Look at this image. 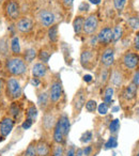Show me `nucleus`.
I'll return each instance as SVG.
<instances>
[{
  "label": "nucleus",
  "instance_id": "1",
  "mask_svg": "<svg viewBox=\"0 0 139 156\" xmlns=\"http://www.w3.org/2000/svg\"><path fill=\"white\" fill-rule=\"evenodd\" d=\"M5 69L8 73L11 74L12 77L23 76L27 72V63L20 57H11L5 61Z\"/></svg>",
  "mask_w": 139,
  "mask_h": 156
},
{
  "label": "nucleus",
  "instance_id": "2",
  "mask_svg": "<svg viewBox=\"0 0 139 156\" xmlns=\"http://www.w3.org/2000/svg\"><path fill=\"white\" fill-rule=\"evenodd\" d=\"M22 94L23 89L20 81L17 80V78H9V80L7 81V86H5V95H7V98L11 101H16L22 96Z\"/></svg>",
  "mask_w": 139,
  "mask_h": 156
},
{
  "label": "nucleus",
  "instance_id": "3",
  "mask_svg": "<svg viewBox=\"0 0 139 156\" xmlns=\"http://www.w3.org/2000/svg\"><path fill=\"white\" fill-rule=\"evenodd\" d=\"M87 102V91L83 88L76 92L72 101V107H73V118H76L79 113L81 112L83 108L85 107V104Z\"/></svg>",
  "mask_w": 139,
  "mask_h": 156
},
{
  "label": "nucleus",
  "instance_id": "4",
  "mask_svg": "<svg viewBox=\"0 0 139 156\" xmlns=\"http://www.w3.org/2000/svg\"><path fill=\"white\" fill-rule=\"evenodd\" d=\"M49 100L50 103L52 104H57L58 102H60L61 98L63 95V88H62V83L59 79H56L50 85V89H49Z\"/></svg>",
  "mask_w": 139,
  "mask_h": 156
},
{
  "label": "nucleus",
  "instance_id": "5",
  "mask_svg": "<svg viewBox=\"0 0 139 156\" xmlns=\"http://www.w3.org/2000/svg\"><path fill=\"white\" fill-rule=\"evenodd\" d=\"M137 90H138V87L135 83H130L126 87H124V89L122 90L121 92V98L122 101H124L125 103H130L133 101H135L137 98Z\"/></svg>",
  "mask_w": 139,
  "mask_h": 156
},
{
  "label": "nucleus",
  "instance_id": "6",
  "mask_svg": "<svg viewBox=\"0 0 139 156\" xmlns=\"http://www.w3.org/2000/svg\"><path fill=\"white\" fill-rule=\"evenodd\" d=\"M122 62L127 69H135L139 65V55L133 51L125 52L122 58Z\"/></svg>",
  "mask_w": 139,
  "mask_h": 156
},
{
  "label": "nucleus",
  "instance_id": "7",
  "mask_svg": "<svg viewBox=\"0 0 139 156\" xmlns=\"http://www.w3.org/2000/svg\"><path fill=\"white\" fill-rule=\"evenodd\" d=\"M5 13L7 16L12 20H16L17 18H20V8L17 1L15 0H10L9 2L5 5Z\"/></svg>",
  "mask_w": 139,
  "mask_h": 156
},
{
  "label": "nucleus",
  "instance_id": "8",
  "mask_svg": "<svg viewBox=\"0 0 139 156\" xmlns=\"http://www.w3.org/2000/svg\"><path fill=\"white\" fill-rule=\"evenodd\" d=\"M14 124H15V121L11 117L2 118V120L0 121V135L2 138H5L11 134L12 129L14 127Z\"/></svg>",
  "mask_w": 139,
  "mask_h": 156
},
{
  "label": "nucleus",
  "instance_id": "9",
  "mask_svg": "<svg viewBox=\"0 0 139 156\" xmlns=\"http://www.w3.org/2000/svg\"><path fill=\"white\" fill-rule=\"evenodd\" d=\"M98 27V20L94 14H91L85 20V24H84V31L87 34H93L96 31Z\"/></svg>",
  "mask_w": 139,
  "mask_h": 156
},
{
  "label": "nucleus",
  "instance_id": "10",
  "mask_svg": "<svg viewBox=\"0 0 139 156\" xmlns=\"http://www.w3.org/2000/svg\"><path fill=\"white\" fill-rule=\"evenodd\" d=\"M57 120L58 119L55 117L54 113L50 112V111H46L45 115H44V117H43V120H42V126H43L44 130L50 132V130L54 129Z\"/></svg>",
  "mask_w": 139,
  "mask_h": 156
},
{
  "label": "nucleus",
  "instance_id": "11",
  "mask_svg": "<svg viewBox=\"0 0 139 156\" xmlns=\"http://www.w3.org/2000/svg\"><path fill=\"white\" fill-rule=\"evenodd\" d=\"M40 23L43 25L44 27H50L54 25L55 23V15L52 12L48 11V10H42L37 15Z\"/></svg>",
  "mask_w": 139,
  "mask_h": 156
},
{
  "label": "nucleus",
  "instance_id": "12",
  "mask_svg": "<svg viewBox=\"0 0 139 156\" xmlns=\"http://www.w3.org/2000/svg\"><path fill=\"white\" fill-rule=\"evenodd\" d=\"M93 60H95L94 52L90 49H86L80 55V63L85 69H90L93 66Z\"/></svg>",
  "mask_w": 139,
  "mask_h": 156
},
{
  "label": "nucleus",
  "instance_id": "13",
  "mask_svg": "<svg viewBox=\"0 0 139 156\" xmlns=\"http://www.w3.org/2000/svg\"><path fill=\"white\" fill-rule=\"evenodd\" d=\"M101 62L107 69L113 64V62H115V50L112 47H108L104 50L102 58H101Z\"/></svg>",
  "mask_w": 139,
  "mask_h": 156
},
{
  "label": "nucleus",
  "instance_id": "14",
  "mask_svg": "<svg viewBox=\"0 0 139 156\" xmlns=\"http://www.w3.org/2000/svg\"><path fill=\"white\" fill-rule=\"evenodd\" d=\"M98 37V41L102 44H110L112 41V29L109 28V27H104L103 29H101Z\"/></svg>",
  "mask_w": 139,
  "mask_h": 156
},
{
  "label": "nucleus",
  "instance_id": "15",
  "mask_svg": "<svg viewBox=\"0 0 139 156\" xmlns=\"http://www.w3.org/2000/svg\"><path fill=\"white\" fill-rule=\"evenodd\" d=\"M33 27V22L31 18L29 17H22L17 20V24H16V28L18 31L23 33H27L29 31L32 30Z\"/></svg>",
  "mask_w": 139,
  "mask_h": 156
},
{
  "label": "nucleus",
  "instance_id": "16",
  "mask_svg": "<svg viewBox=\"0 0 139 156\" xmlns=\"http://www.w3.org/2000/svg\"><path fill=\"white\" fill-rule=\"evenodd\" d=\"M52 153V147L43 139L37 142V156H49Z\"/></svg>",
  "mask_w": 139,
  "mask_h": 156
},
{
  "label": "nucleus",
  "instance_id": "17",
  "mask_svg": "<svg viewBox=\"0 0 139 156\" xmlns=\"http://www.w3.org/2000/svg\"><path fill=\"white\" fill-rule=\"evenodd\" d=\"M47 74V66L44 63H35L32 66V75L33 77L43 78Z\"/></svg>",
  "mask_w": 139,
  "mask_h": 156
},
{
  "label": "nucleus",
  "instance_id": "18",
  "mask_svg": "<svg viewBox=\"0 0 139 156\" xmlns=\"http://www.w3.org/2000/svg\"><path fill=\"white\" fill-rule=\"evenodd\" d=\"M49 103H50L49 94L47 92H41V93H39V95H37V106H39L40 109L46 111L47 107L49 106Z\"/></svg>",
  "mask_w": 139,
  "mask_h": 156
},
{
  "label": "nucleus",
  "instance_id": "19",
  "mask_svg": "<svg viewBox=\"0 0 139 156\" xmlns=\"http://www.w3.org/2000/svg\"><path fill=\"white\" fill-rule=\"evenodd\" d=\"M109 78H110V81L111 83H112L113 87H121L122 83H123V74L121 73L120 71H118V69H113L112 73L110 74V76H109Z\"/></svg>",
  "mask_w": 139,
  "mask_h": 156
},
{
  "label": "nucleus",
  "instance_id": "20",
  "mask_svg": "<svg viewBox=\"0 0 139 156\" xmlns=\"http://www.w3.org/2000/svg\"><path fill=\"white\" fill-rule=\"evenodd\" d=\"M9 111H10V115H12V117L14 118V119H20V115H22V107H20V103H12L11 104V106H10V109H9ZM12 118V119H13Z\"/></svg>",
  "mask_w": 139,
  "mask_h": 156
},
{
  "label": "nucleus",
  "instance_id": "21",
  "mask_svg": "<svg viewBox=\"0 0 139 156\" xmlns=\"http://www.w3.org/2000/svg\"><path fill=\"white\" fill-rule=\"evenodd\" d=\"M37 118V108L34 104H30L26 109V119H30L34 122Z\"/></svg>",
  "mask_w": 139,
  "mask_h": 156
},
{
  "label": "nucleus",
  "instance_id": "22",
  "mask_svg": "<svg viewBox=\"0 0 139 156\" xmlns=\"http://www.w3.org/2000/svg\"><path fill=\"white\" fill-rule=\"evenodd\" d=\"M84 24H85V18L83 16H77L74 20V22H73V28H74V31L76 34L80 33L84 30Z\"/></svg>",
  "mask_w": 139,
  "mask_h": 156
},
{
  "label": "nucleus",
  "instance_id": "23",
  "mask_svg": "<svg viewBox=\"0 0 139 156\" xmlns=\"http://www.w3.org/2000/svg\"><path fill=\"white\" fill-rule=\"evenodd\" d=\"M113 93H115V89H113V87H107L104 91V98H104V103L108 105V106L112 103Z\"/></svg>",
  "mask_w": 139,
  "mask_h": 156
},
{
  "label": "nucleus",
  "instance_id": "24",
  "mask_svg": "<svg viewBox=\"0 0 139 156\" xmlns=\"http://www.w3.org/2000/svg\"><path fill=\"white\" fill-rule=\"evenodd\" d=\"M11 50L15 56H18L20 54V39L17 37H13V39L11 40Z\"/></svg>",
  "mask_w": 139,
  "mask_h": 156
},
{
  "label": "nucleus",
  "instance_id": "25",
  "mask_svg": "<svg viewBox=\"0 0 139 156\" xmlns=\"http://www.w3.org/2000/svg\"><path fill=\"white\" fill-rule=\"evenodd\" d=\"M24 156H37V142H35V141H32V142L27 147Z\"/></svg>",
  "mask_w": 139,
  "mask_h": 156
},
{
  "label": "nucleus",
  "instance_id": "26",
  "mask_svg": "<svg viewBox=\"0 0 139 156\" xmlns=\"http://www.w3.org/2000/svg\"><path fill=\"white\" fill-rule=\"evenodd\" d=\"M48 37L52 42H57L58 40V26L57 25L50 26L49 30H48Z\"/></svg>",
  "mask_w": 139,
  "mask_h": 156
},
{
  "label": "nucleus",
  "instance_id": "27",
  "mask_svg": "<svg viewBox=\"0 0 139 156\" xmlns=\"http://www.w3.org/2000/svg\"><path fill=\"white\" fill-rule=\"evenodd\" d=\"M64 147H63L62 144H59V143H56L55 147H52V156H64Z\"/></svg>",
  "mask_w": 139,
  "mask_h": 156
},
{
  "label": "nucleus",
  "instance_id": "28",
  "mask_svg": "<svg viewBox=\"0 0 139 156\" xmlns=\"http://www.w3.org/2000/svg\"><path fill=\"white\" fill-rule=\"evenodd\" d=\"M119 129H120V121H119V119L112 120V121L110 122V124H109V132H110L112 135H115V134H117V133L119 132Z\"/></svg>",
  "mask_w": 139,
  "mask_h": 156
},
{
  "label": "nucleus",
  "instance_id": "29",
  "mask_svg": "<svg viewBox=\"0 0 139 156\" xmlns=\"http://www.w3.org/2000/svg\"><path fill=\"white\" fill-rule=\"evenodd\" d=\"M37 57V50L34 48H29L26 50V54H25V59L28 63L32 62L34 60V58Z\"/></svg>",
  "mask_w": 139,
  "mask_h": 156
},
{
  "label": "nucleus",
  "instance_id": "30",
  "mask_svg": "<svg viewBox=\"0 0 139 156\" xmlns=\"http://www.w3.org/2000/svg\"><path fill=\"white\" fill-rule=\"evenodd\" d=\"M118 147V140L116 136H111L108 140L105 143V149L106 150H110V149H115Z\"/></svg>",
  "mask_w": 139,
  "mask_h": 156
},
{
  "label": "nucleus",
  "instance_id": "31",
  "mask_svg": "<svg viewBox=\"0 0 139 156\" xmlns=\"http://www.w3.org/2000/svg\"><path fill=\"white\" fill-rule=\"evenodd\" d=\"M122 33H123V30H122L121 26H116L115 29L112 30V41L113 42H118L122 37Z\"/></svg>",
  "mask_w": 139,
  "mask_h": 156
},
{
  "label": "nucleus",
  "instance_id": "32",
  "mask_svg": "<svg viewBox=\"0 0 139 156\" xmlns=\"http://www.w3.org/2000/svg\"><path fill=\"white\" fill-rule=\"evenodd\" d=\"M85 107L88 112H94V111L96 110V108H98V103L94 100H89L86 102Z\"/></svg>",
  "mask_w": 139,
  "mask_h": 156
},
{
  "label": "nucleus",
  "instance_id": "33",
  "mask_svg": "<svg viewBox=\"0 0 139 156\" xmlns=\"http://www.w3.org/2000/svg\"><path fill=\"white\" fill-rule=\"evenodd\" d=\"M127 24L132 29L137 30V29H139V17L138 16H133V17H130L127 20Z\"/></svg>",
  "mask_w": 139,
  "mask_h": 156
},
{
  "label": "nucleus",
  "instance_id": "34",
  "mask_svg": "<svg viewBox=\"0 0 139 156\" xmlns=\"http://www.w3.org/2000/svg\"><path fill=\"white\" fill-rule=\"evenodd\" d=\"M37 57H39V59L42 61V63H47L48 60H49V58H50V52L47 51V50L42 49L41 51L39 52Z\"/></svg>",
  "mask_w": 139,
  "mask_h": 156
},
{
  "label": "nucleus",
  "instance_id": "35",
  "mask_svg": "<svg viewBox=\"0 0 139 156\" xmlns=\"http://www.w3.org/2000/svg\"><path fill=\"white\" fill-rule=\"evenodd\" d=\"M109 76H110V73H109L108 69H107V67H105V69L101 72V75H100V81H101V83H102V85H105V83H107Z\"/></svg>",
  "mask_w": 139,
  "mask_h": 156
},
{
  "label": "nucleus",
  "instance_id": "36",
  "mask_svg": "<svg viewBox=\"0 0 139 156\" xmlns=\"http://www.w3.org/2000/svg\"><path fill=\"white\" fill-rule=\"evenodd\" d=\"M125 5H126V0H113V5H115L116 10L119 12L123 11Z\"/></svg>",
  "mask_w": 139,
  "mask_h": 156
},
{
  "label": "nucleus",
  "instance_id": "37",
  "mask_svg": "<svg viewBox=\"0 0 139 156\" xmlns=\"http://www.w3.org/2000/svg\"><path fill=\"white\" fill-rule=\"evenodd\" d=\"M108 109H109V106L107 104H105L104 102L98 105V111L101 115H106L107 113H108Z\"/></svg>",
  "mask_w": 139,
  "mask_h": 156
},
{
  "label": "nucleus",
  "instance_id": "38",
  "mask_svg": "<svg viewBox=\"0 0 139 156\" xmlns=\"http://www.w3.org/2000/svg\"><path fill=\"white\" fill-rule=\"evenodd\" d=\"M92 140V133L90 132V130H88V132L84 133L83 135H81L80 137V141L83 143H88L89 141Z\"/></svg>",
  "mask_w": 139,
  "mask_h": 156
},
{
  "label": "nucleus",
  "instance_id": "39",
  "mask_svg": "<svg viewBox=\"0 0 139 156\" xmlns=\"http://www.w3.org/2000/svg\"><path fill=\"white\" fill-rule=\"evenodd\" d=\"M64 154H65L64 156H75L76 155V150H75V147H73V145H70L66 149Z\"/></svg>",
  "mask_w": 139,
  "mask_h": 156
},
{
  "label": "nucleus",
  "instance_id": "40",
  "mask_svg": "<svg viewBox=\"0 0 139 156\" xmlns=\"http://www.w3.org/2000/svg\"><path fill=\"white\" fill-rule=\"evenodd\" d=\"M32 124H33V121H31L30 119H26L24 122H23V124H22V127H23V129H29V128L32 126Z\"/></svg>",
  "mask_w": 139,
  "mask_h": 156
},
{
  "label": "nucleus",
  "instance_id": "41",
  "mask_svg": "<svg viewBox=\"0 0 139 156\" xmlns=\"http://www.w3.org/2000/svg\"><path fill=\"white\" fill-rule=\"evenodd\" d=\"M92 150H93L92 145H88V147H86L85 149L83 150V151H84V155L90 156V155H91V153H92Z\"/></svg>",
  "mask_w": 139,
  "mask_h": 156
},
{
  "label": "nucleus",
  "instance_id": "42",
  "mask_svg": "<svg viewBox=\"0 0 139 156\" xmlns=\"http://www.w3.org/2000/svg\"><path fill=\"white\" fill-rule=\"evenodd\" d=\"M89 10V5L87 2H81L79 5V11H88Z\"/></svg>",
  "mask_w": 139,
  "mask_h": 156
},
{
  "label": "nucleus",
  "instance_id": "43",
  "mask_svg": "<svg viewBox=\"0 0 139 156\" xmlns=\"http://www.w3.org/2000/svg\"><path fill=\"white\" fill-rule=\"evenodd\" d=\"M133 83H135V85L138 86V83H139V71L135 73V75H134V79H133Z\"/></svg>",
  "mask_w": 139,
  "mask_h": 156
},
{
  "label": "nucleus",
  "instance_id": "44",
  "mask_svg": "<svg viewBox=\"0 0 139 156\" xmlns=\"http://www.w3.org/2000/svg\"><path fill=\"white\" fill-rule=\"evenodd\" d=\"M31 83H32L34 87H39L40 86V78H37V77H33V79L31 80Z\"/></svg>",
  "mask_w": 139,
  "mask_h": 156
},
{
  "label": "nucleus",
  "instance_id": "45",
  "mask_svg": "<svg viewBox=\"0 0 139 156\" xmlns=\"http://www.w3.org/2000/svg\"><path fill=\"white\" fill-rule=\"evenodd\" d=\"M134 44H135V47H136L137 49H139V33L136 35V37H135V42H134Z\"/></svg>",
  "mask_w": 139,
  "mask_h": 156
},
{
  "label": "nucleus",
  "instance_id": "46",
  "mask_svg": "<svg viewBox=\"0 0 139 156\" xmlns=\"http://www.w3.org/2000/svg\"><path fill=\"white\" fill-rule=\"evenodd\" d=\"M84 80H85L86 83H90V81H92V76L91 75H85L84 76Z\"/></svg>",
  "mask_w": 139,
  "mask_h": 156
},
{
  "label": "nucleus",
  "instance_id": "47",
  "mask_svg": "<svg viewBox=\"0 0 139 156\" xmlns=\"http://www.w3.org/2000/svg\"><path fill=\"white\" fill-rule=\"evenodd\" d=\"M73 1H74V0H63L64 5H67V7H71V5H73Z\"/></svg>",
  "mask_w": 139,
  "mask_h": 156
},
{
  "label": "nucleus",
  "instance_id": "48",
  "mask_svg": "<svg viewBox=\"0 0 139 156\" xmlns=\"http://www.w3.org/2000/svg\"><path fill=\"white\" fill-rule=\"evenodd\" d=\"M3 88H5V86H3V80L2 79H0V96H1V94H2Z\"/></svg>",
  "mask_w": 139,
  "mask_h": 156
},
{
  "label": "nucleus",
  "instance_id": "49",
  "mask_svg": "<svg viewBox=\"0 0 139 156\" xmlns=\"http://www.w3.org/2000/svg\"><path fill=\"white\" fill-rule=\"evenodd\" d=\"M83 155H84V151H83V150H81V149L77 150V151H76V155H75V156H83Z\"/></svg>",
  "mask_w": 139,
  "mask_h": 156
},
{
  "label": "nucleus",
  "instance_id": "50",
  "mask_svg": "<svg viewBox=\"0 0 139 156\" xmlns=\"http://www.w3.org/2000/svg\"><path fill=\"white\" fill-rule=\"evenodd\" d=\"M89 1L92 3V5H100L102 0H89Z\"/></svg>",
  "mask_w": 139,
  "mask_h": 156
},
{
  "label": "nucleus",
  "instance_id": "51",
  "mask_svg": "<svg viewBox=\"0 0 139 156\" xmlns=\"http://www.w3.org/2000/svg\"><path fill=\"white\" fill-rule=\"evenodd\" d=\"M1 71H2V63L0 61V73H1Z\"/></svg>",
  "mask_w": 139,
  "mask_h": 156
},
{
  "label": "nucleus",
  "instance_id": "52",
  "mask_svg": "<svg viewBox=\"0 0 139 156\" xmlns=\"http://www.w3.org/2000/svg\"><path fill=\"white\" fill-rule=\"evenodd\" d=\"M134 156H139V149L137 150V152L135 153V155H134Z\"/></svg>",
  "mask_w": 139,
  "mask_h": 156
},
{
  "label": "nucleus",
  "instance_id": "53",
  "mask_svg": "<svg viewBox=\"0 0 139 156\" xmlns=\"http://www.w3.org/2000/svg\"><path fill=\"white\" fill-rule=\"evenodd\" d=\"M0 1H1V0H0Z\"/></svg>",
  "mask_w": 139,
  "mask_h": 156
}]
</instances>
